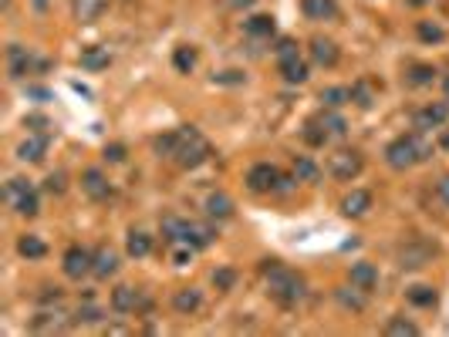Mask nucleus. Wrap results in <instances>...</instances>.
Wrapping results in <instances>:
<instances>
[{
  "instance_id": "f257e3e1",
  "label": "nucleus",
  "mask_w": 449,
  "mask_h": 337,
  "mask_svg": "<svg viewBox=\"0 0 449 337\" xmlns=\"http://www.w3.org/2000/svg\"><path fill=\"white\" fill-rule=\"evenodd\" d=\"M264 277H267L270 297L277 303H284V307H294L304 297V280L294 270H287L284 263H277V260H264Z\"/></svg>"
},
{
  "instance_id": "f03ea898",
  "label": "nucleus",
  "mask_w": 449,
  "mask_h": 337,
  "mask_svg": "<svg viewBox=\"0 0 449 337\" xmlns=\"http://www.w3.org/2000/svg\"><path fill=\"white\" fill-rule=\"evenodd\" d=\"M429 155H433V145L422 142L419 135H399V138L389 142V149H385V162L392 168H399V172L412 168L415 162H426Z\"/></svg>"
},
{
  "instance_id": "7ed1b4c3",
  "label": "nucleus",
  "mask_w": 449,
  "mask_h": 337,
  "mask_svg": "<svg viewBox=\"0 0 449 337\" xmlns=\"http://www.w3.org/2000/svg\"><path fill=\"white\" fill-rule=\"evenodd\" d=\"M176 138H179V145H176V166L183 168H196L203 166L206 159L213 155V149H209V142H206L203 135L196 132V125H183L176 128Z\"/></svg>"
},
{
  "instance_id": "20e7f679",
  "label": "nucleus",
  "mask_w": 449,
  "mask_h": 337,
  "mask_svg": "<svg viewBox=\"0 0 449 337\" xmlns=\"http://www.w3.org/2000/svg\"><path fill=\"white\" fill-rule=\"evenodd\" d=\"M163 236L169 243H189L196 250H203L213 243V229L209 226H200V223H189V219H179V216H169L163 219Z\"/></svg>"
},
{
  "instance_id": "39448f33",
  "label": "nucleus",
  "mask_w": 449,
  "mask_h": 337,
  "mask_svg": "<svg viewBox=\"0 0 449 337\" xmlns=\"http://www.w3.org/2000/svg\"><path fill=\"white\" fill-rule=\"evenodd\" d=\"M362 168H365V159H362V152H355V149H338V152L327 159V172H331L334 179H341V182H352L355 175H362Z\"/></svg>"
},
{
  "instance_id": "423d86ee",
  "label": "nucleus",
  "mask_w": 449,
  "mask_h": 337,
  "mask_svg": "<svg viewBox=\"0 0 449 337\" xmlns=\"http://www.w3.org/2000/svg\"><path fill=\"white\" fill-rule=\"evenodd\" d=\"M281 172L277 166H270V162H257V166L246 168V189L250 192H277L281 189Z\"/></svg>"
},
{
  "instance_id": "0eeeda50",
  "label": "nucleus",
  "mask_w": 449,
  "mask_h": 337,
  "mask_svg": "<svg viewBox=\"0 0 449 337\" xmlns=\"http://www.w3.org/2000/svg\"><path fill=\"white\" fill-rule=\"evenodd\" d=\"M112 307L119 310V314H139V310H149L152 307V300L146 297V290H135V287H115L112 290Z\"/></svg>"
},
{
  "instance_id": "6e6552de",
  "label": "nucleus",
  "mask_w": 449,
  "mask_h": 337,
  "mask_svg": "<svg viewBox=\"0 0 449 337\" xmlns=\"http://www.w3.org/2000/svg\"><path fill=\"white\" fill-rule=\"evenodd\" d=\"M433 256H436V247H429V243H422V240H408L406 247L399 250V266H402V270H419V266H426Z\"/></svg>"
},
{
  "instance_id": "1a4fd4ad",
  "label": "nucleus",
  "mask_w": 449,
  "mask_h": 337,
  "mask_svg": "<svg viewBox=\"0 0 449 337\" xmlns=\"http://www.w3.org/2000/svg\"><path fill=\"white\" fill-rule=\"evenodd\" d=\"M449 122V101H436V105H426L412 115V125L419 132H433V128L446 125Z\"/></svg>"
},
{
  "instance_id": "9d476101",
  "label": "nucleus",
  "mask_w": 449,
  "mask_h": 337,
  "mask_svg": "<svg viewBox=\"0 0 449 337\" xmlns=\"http://www.w3.org/2000/svg\"><path fill=\"white\" fill-rule=\"evenodd\" d=\"M91 263H95V253H88L84 247H68L61 266H65V277L71 280H82L84 273H91Z\"/></svg>"
},
{
  "instance_id": "9b49d317",
  "label": "nucleus",
  "mask_w": 449,
  "mask_h": 337,
  "mask_svg": "<svg viewBox=\"0 0 449 337\" xmlns=\"http://www.w3.org/2000/svg\"><path fill=\"white\" fill-rule=\"evenodd\" d=\"M115 270H119V253L112 250V247H98L95 250V263H91V273L98 280H108V277H115Z\"/></svg>"
},
{
  "instance_id": "f8f14e48",
  "label": "nucleus",
  "mask_w": 449,
  "mask_h": 337,
  "mask_svg": "<svg viewBox=\"0 0 449 337\" xmlns=\"http://www.w3.org/2000/svg\"><path fill=\"white\" fill-rule=\"evenodd\" d=\"M82 189L91 196V199H108V196H112V186H108V179H105L98 168H84L82 172Z\"/></svg>"
},
{
  "instance_id": "ddd939ff",
  "label": "nucleus",
  "mask_w": 449,
  "mask_h": 337,
  "mask_svg": "<svg viewBox=\"0 0 449 337\" xmlns=\"http://www.w3.org/2000/svg\"><path fill=\"white\" fill-rule=\"evenodd\" d=\"M172 307H176V314H196V310L203 307V290H200V287H183V290H176V294H172Z\"/></svg>"
},
{
  "instance_id": "4468645a",
  "label": "nucleus",
  "mask_w": 449,
  "mask_h": 337,
  "mask_svg": "<svg viewBox=\"0 0 449 337\" xmlns=\"http://www.w3.org/2000/svg\"><path fill=\"white\" fill-rule=\"evenodd\" d=\"M7 64H10V78L14 82H21L27 71H31V51L27 47H21V44H10V51H7Z\"/></svg>"
},
{
  "instance_id": "2eb2a0df",
  "label": "nucleus",
  "mask_w": 449,
  "mask_h": 337,
  "mask_svg": "<svg viewBox=\"0 0 449 337\" xmlns=\"http://www.w3.org/2000/svg\"><path fill=\"white\" fill-rule=\"evenodd\" d=\"M348 277H352V284H355V287H362L365 294H371V290L378 287V266H375V263H365V260H362V263H355Z\"/></svg>"
},
{
  "instance_id": "dca6fc26",
  "label": "nucleus",
  "mask_w": 449,
  "mask_h": 337,
  "mask_svg": "<svg viewBox=\"0 0 449 337\" xmlns=\"http://www.w3.org/2000/svg\"><path fill=\"white\" fill-rule=\"evenodd\" d=\"M368 210H371V192H365V189L348 192V196H345V203H341V212H345V216H352V219L365 216Z\"/></svg>"
},
{
  "instance_id": "f3484780",
  "label": "nucleus",
  "mask_w": 449,
  "mask_h": 337,
  "mask_svg": "<svg viewBox=\"0 0 449 337\" xmlns=\"http://www.w3.org/2000/svg\"><path fill=\"white\" fill-rule=\"evenodd\" d=\"M311 58H314L321 68H334V64H338V44L327 41V38H314V41H311Z\"/></svg>"
},
{
  "instance_id": "a211bd4d",
  "label": "nucleus",
  "mask_w": 449,
  "mask_h": 337,
  "mask_svg": "<svg viewBox=\"0 0 449 337\" xmlns=\"http://www.w3.org/2000/svg\"><path fill=\"white\" fill-rule=\"evenodd\" d=\"M301 10L308 21H331L338 14V3L334 0H301Z\"/></svg>"
},
{
  "instance_id": "6ab92c4d",
  "label": "nucleus",
  "mask_w": 449,
  "mask_h": 337,
  "mask_svg": "<svg viewBox=\"0 0 449 337\" xmlns=\"http://www.w3.org/2000/svg\"><path fill=\"white\" fill-rule=\"evenodd\" d=\"M44 152H47V135H31L27 142H21L17 159H21V162H41Z\"/></svg>"
},
{
  "instance_id": "aec40b11",
  "label": "nucleus",
  "mask_w": 449,
  "mask_h": 337,
  "mask_svg": "<svg viewBox=\"0 0 449 337\" xmlns=\"http://www.w3.org/2000/svg\"><path fill=\"white\" fill-rule=\"evenodd\" d=\"M61 327H68V321H65V314H61V310H41V314L31 321V331H41V334L61 331Z\"/></svg>"
},
{
  "instance_id": "412c9836",
  "label": "nucleus",
  "mask_w": 449,
  "mask_h": 337,
  "mask_svg": "<svg viewBox=\"0 0 449 337\" xmlns=\"http://www.w3.org/2000/svg\"><path fill=\"white\" fill-rule=\"evenodd\" d=\"M206 216H209V219H230V216H233V199H230L227 192L206 196Z\"/></svg>"
},
{
  "instance_id": "4be33fe9",
  "label": "nucleus",
  "mask_w": 449,
  "mask_h": 337,
  "mask_svg": "<svg viewBox=\"0 0 449 337\" xmlns=\"http://www.w3.org/2000/svg\"><path fill=\"white\" fill-rule=\"evenodd\" d=\"M334 297H338V303H341L345 310H355V314H358V310H365V303H368L365 290H362V287H355V284H352V287H338Z\"/></svg>"
},
{
  "instance_id": "5701e85b",
  "label": "nucleus",
  "mask_w": 449,
  "mask_h": 337,
  "mask_svg": "<svg viewBox=\"0 0 449 337\" xmlns=\"http://www.w3.org/2000/svg\"><path fill=\"white\" fill-rule=\"evenodd\" d=\"M274 17L270 14H253V17H246L244 21V31L250 34V38H270L274 34Z\"/></svg>"
},
{
  "instance_id": "b1692460",
  "label": "nucleus",
  "mask_w": 449,
  "mask_h": 337,
  "mask_svg": "<svg viewBox=\"0 0 449 337\" xmlns=\"http://www.w3.org/2000/svg\"><path fill=\"white\" fill-rule=\"evenodd\" d=\"M125 250H128V256L142 260V256H149V253H152V236H149V233H142V229H132V233H128Z\"/></svg>"
},
{
  "instance_id": "393cba45",
  "label": "nucleus",
  "mask_w": 449,
  "mask_h": 337,
  "mask_svg": "<svg viewBox=\"0 0 449 337\" xmlns=\"http://www.w3.org/2000/svg\"><path fill=\"white\" fill-rule=\"evenodd\" d=\"M102 7H105V0H71V10H75L78 24H91L102 14Z\"/></svg>"
},
{
  "instance_id": "a878e982",
  "label": "nucleus",
  "mask_w": 449,
  "mask_h": 337,
  "mask_svg": "<svg viewBox=\"0 0 449 337\" xmlns=\"http://www.w3.org/2000/svg\"><path fill=\"white\" fill-rule=\"evenodd\" d=\"M17 253H21L24 260H41L44 253H47V243H44L41 236L27 233V236H21V240H17Z\"/></svg>"
},
{
  "instance_id": "bb28decb",
  "label": "nucleus",
  "mask_w": 449,
  "mask_h": 337,
  "mask_svg": "<svg viewBox=\"0 0 449 337\" xmlns=\"http://www.w3.org/2000/svg\"><path fill=\"white\" fill-rule=\"evenodd\" d=\"M281 75H284L287 84H304L308 82V64L301 58H287V61H281Z\"/></svg>"
},
{
  "instance_id": "cd10ccee",
  "label": "nucleus",
  "mask_w": 449,
  "mask_h": 337,
  "mask_svg": "<svg viewBox=\"0 0 449 337\" xmlns=\"http://www.w3.org/2000/svg\"><path fill=\"white\" fill-rule=\"evenodd\" d=\"M415 34H419V41H426V44L446 41V27L436 24V21H419V24H415Z\"/></svg>"
},
{
  "instance_id": "c85d7f7f",
  "label": "nucleus",
  "mask_w": 449,
  "mask_h": 337,
  "mask_svg": "<svg viewBox=\"0 0 449 337\" xmlns=\"http://www.w3.org/2000/svg\"><path fill=\"white\" fill-rule=\"evenodd\" d=\"M406 300L412 307H436V290L433 287H426V284H415V287H408L406 290Z\"/></svg>"
},
{
  "instance_id": "c756f323",
  "label": "nucleus",
  "mask_w": 449,
  "mask_h": 337,
  "mask_svg": "<svg viewBox=\"0 0 449 337\" xmlns=\"http://www.w3.org/2000/svg\"><path fill=\"white\" fill-rule=\"evenodd\" d=\"M318 175H321V168L314 166L308 155H297V159H294V179H297V182H318Z\"/></svg>"
},
{
  "instance_id": "7c9ffc66",
  "label": "nucleus",
  "mask_w": 449,
  "mask_h": 337,
  "mask_svg": "<svg viewBox=\"0 0 449 337\" xmlns=\"http://www.w3.org/2000/svg\"><path fill=\"white\" fill-rule=\"evenodd\" d=\"M10 206H14V212H17V216H27V219L41 212V203H38V192H34V189H31V192H24L21 199H14Z\"/></svg>"
},
{
  "instance_id": "2f4dec72",
  "label": "nucleus",
  "mask_w": 449,
  "mask_h": 337,
  "mask_svg": "<svg viewBox=\"0 0 449 337\" xmlns=\"http://www.w3.org/2000/svg\"><path fill=\"white\" fill-rule=\"evenodd\" d=\"M433 78H436V68L433 64H412L406 75V82L412 84V88H422V84H433Z\"/></svg>"
},
{
  "instance_id": "473e14b6",
  "label": "nucleus",
  "mask_w": 449,
  "mask_h": 337,
  "mask_svg": "<svg viewBox=\"0 0 449 337\" xmlns=\"http://www.w3.org/2000/svg\"><path fill=\"white\" fill-rule=\"evenodd\" d=\"M108 51H102V47H88L82 54V68H88V71H98V68H108Z\"/></svg>"
},
{
  "instance_id": "72a5a7b5",
  "label": "nucleus",
  "mask_w": 449,
  "mask_h": 337,
  "mask_svg": "<svg viewBox=\"0 0 449 337\" xmlns=\"http://www.w3.org/2000/svg\"><path fill=\"white\" fill-rule=\"evenodd\" d=\"M321 101H325L327 108H341V105L352 101V88H341V84H338V88H325V91H321Z\"/></svg>"
},
{
  "instance_id": "f704fd0d",
  "label": "nucleus",
  "mask_w": 449,
  "mask_h": 337,
  "mask_svg": "<svg viewBox=\"0 0 449 337\" xmlns=\"http://www.w3.org/2000/svg\"><path fill=\"white\" fill-rule=\"evenodd\" d=\"M172 64H176V71L189 75V71L196 68V51H193V47H176V54H172Z\"/></svg>"
},
{
  "instance_id": "c9c22d12",
  "label": "nucleus",
  "mask_w": 449,
  "mask_h": 337,
  "mask_svg": "<svg viewBox=\"0 0 449 337\" xmlns=\"http://www.w3.org/2000/svg\"><path fill=\"white\" fill-rule=\"evenodd\" d=\"M176 145H179V138H176V132H165V135H159L156 142H152V149H156V155L159 159H172L176 155Z\"/></svg>"
},
{
  "instance_id": "e433bc0d",
  "label": "nucleus",
  "mask_w": 449,
  "mask_h": 337,
  "mask_svg": "<svg viewBox=\"0 0 449 337\" xmlns=\"http://www.w3.org/2000/svg\"><path fill=\"white\" fill-rule=\"evenodd\" d=\"M385 334H392V337H415V334H419V327H415L412 321H406V317H392V321H389V327H385Z\"/></svg>"
},
{
  "instance_id": "4c0bfd02",
  "label": "nucleus",
  "mask_w": 449,
  "mask_h": 337,
  "mask_svg": "<svg viewBox=\"0 0 449 337\" xmlns=\"http://www.w3.org/2000/svg\"><path fill=\"white\" fill-rule=\"evenodd\" d=\"M318 122L327 128V135H345V132H348L345 118H341L338 112H321V118H318Z\"/></svg>"
},
{
  "instance_id": "58836bf2",
  "label": "nucleus",
  "mask_w": 449,
  "mask_h": 337,
  "mask_svg": "<svg viewBox=\"0 0 449 337\" xmlns=\"http://www.w3.org/2000/svg\"><path fill=\"white\" fill-rule=\"evenodd\" d=\"M327 138H331V135H327V128L321 125V122H308V128H304V142H308V145H325Z\"/></svg>"
},
{
  "instance_id": "ea45409f",
  "label": "nucleus",
  "mask_w": 449,
  "mask_h": 337,
  "mask_svg": "<svg viewBox=\"0 0 449 337\" xmlns=\"http://www.w3.org/2000/svg\"><path fill=\"white\" fill-rule=\"evenodd\" d=\"M213 284H216V290H233V284H237V270H230V266L213 270Z\"/></svg>"
},
{
  "instance_id": "a19ab883",
  "label": "nucleus",
  "mask_w": 449,
  "mask_h": 337,
  "mask_svg": "<svg viewBox=\"0 0 449 337\" xmlns=\"http://www.w3.org/2000/svg\"><path fill=\"white\" fill-rule=\"evenodd\" d=\"M24 192H31V182H27V179H10V182H7V189H3V196H7V203H14V199H21Z\"/></svg>"
},
{
  "instance_id": "79ce46f5",
  "label": "nucleus",
  "mask_w": 449,
  "mask_h": 337,
  "mask_svg": "<svg viewBox=\"0 0 449 337\" xmlns=\"http://www.w3.org/2000/svg\"><path fill=\"white\" fill-rule=\"evenodd\" d=\"M352 101H355L358 108H371L375 95H371V88H368V84H352Z\"/></svg>"
},
{
  "instance_id": "37998d69",
  "label": "nucleus",
  "mask_w": 449,
  "mask_h": 337,
  "mask_svg": "<svg viewBox=\"0 0 449 337\" xmlns=\"http://www.w3.org/2000/svg\"><path fill=\"white\" fill-rule=\"evenodd\" d=\"M102 317H105V314H102L98 307H91V303L78 307V314H75V321H78V324H102Z\"/></svg>"
},
{
  "instance_id": "c03bdc74",
  "label": "nucleus",
  "mask_w": 449,
  "mask_h": 337,
  "mask_svg": "<svg viewBox=\"0 0 449 337\" xmlns=\"http://www.w3.org/2000/svg\"><path fill=\"white\" fill-rule=\"evenodd\" d=\"M193 250H196V247H189V243H172V253H169V256H172L176 266H186V263L193 260Z\"/></svg>"
},
{
  "instance_id": "a18cd8bd",
  "label": "nucleus",
  "mask_w": 449,
  "mask_h": 337,
  "mask_svg": "<svg viewBox=\"0 0 449 337\" xmlns=\"http://www.w3.org/2000/svg\"><path fill=\"white\" fill-rule=\"evenodd\" d=\"M47 192H54V196H61L65 192V172H54V175H47Z\"/></svg>"
},
{
  "instance_id": "49530a36",
  "label": "nucleus",
  "mask_w": 449,
  "mask_h": 337,
  "mask_svg": "<svg viewBox=\"0 0 449 337\" xmlns=\"http://www.w3.org/2000/svg\"><path fill=\"white\" fill-rule=\"evenodd\" d=\"M105 162H125V145H105Z\"/></svg>"
},
{
  "instance_id": "de8ad7c7",
  "label": "nucleus",
  "mask_w": 449,
  "mask_h": 337,
  "mask_svg": "<svg viewBox=\"0 0 449 337\" xmlns=\"http://www.w3.org/2000/svg\"><path fill=\"white\" fill-rule=\"evenodd\" d=\"M277 58H281V61H287V58H297V44L290 41V38H284V41L277 44Z\"/></svg>"
},
{
  "instance_id": "09e8293b",
  "label": "nucleus",
  "mask_w": 449,
  "mask_h": 337,
  "mask_svg": "<svg viewBox=\"0 0 449 337\" xmlns=\"http://www.w3.org/2000/svg\"><path fill=\"white\" fill-rule=\"evenodd\" d=\"M436 196H439L443 206H449V175H443V179L436 182Z\"/></svg>"
},
{
  "instance_id": "8fccbe9b",
  "label": "nucleus",
  "mask_w": 449,
  "mask_h": 337,
  "mask_svg": "<svg viewBox=\"0 0 449 337\" xmlns=\"http://www.w3.org/2000/svg\"><path fill=\"white\" fill-rule=\"evenodd\" d=\"M61 300V290L58 287H44L41 290V303H58Z\"/></svg>"
},
{
  "instance_id": "3c124183",
  "label": "nucleus",
  "mask_w": 449,
  "mask_h": 337,
  "mask_svg": "<svg viewBox=\"0 0 449 337\" xmlns=\"http://www.w3.org/2000/svg\"><path fill=\"white\" fill-rule=\"evenodd\" d=\"M105 334H128V327H125V324H108Z\"/></svg>"
},
{
  "instance_id": "603ef678",
  "label": "nucleus",
  "mask_w": 449,
  "mask_h": 337,
  "mask_svg": "<svg viewBox=\"0 0 449 337\" xmlns=\"http://www.w3.org/2000/svg\"><path fill=\"white\" fill-rule=\"evenodd\" d=\"M27 125H34V128H41V125H47V122H44L41 115H31V118H27Z\"/></svg>"
},
{
  "instance_id": "864d4df0",
  "label": "nucleus",
  "mask_w": 449,
  "mask_h": 337,
  "mask_svg": "<svg viewBox=\"0 0 449 337\" xmlns=\"http://www.w3.org/2000/svg\"><path fill=\"white\" fill-rule=\"evenodd\" d=\"M253 0H233V7H250Z\"/></svg>"
},
{
  "instance_id": "5fc2aeb1",
  "label": "nucleus",
  "mask_w": 449,
  "mask_h": 337,
  "mask_svg": "<svg viewBox=\"0 0 449 337\" xmlns=\"http://www.w3.org/2000/svg\"><path fill=\"white\" fill-rule=\"evenodd\" d=\"M34 7H38V10H44V7H47V0H34Z\"/></svg>"
},
{
  "instance_id": "6e6d98bb",
  "label": "nucleus",
  "mask_w": 449,
  "mask_h": 337,
  "mask_svg": "<svg viewBox=\"0 0 449 337\" xmlns=\"http://www.w3.org/2000/svg\"><path fill=\"white\" fill-rule=\"evenodd\" d=\"M443 149H449V132H446V135H443Z\"/></svg>"
},
{
  "instance_id": "4d7b16f0",
  "label": "nucleus",
  "mask_w": 449,
  "mask_h": 337,
  "mask_svg": "<svg viewBox=\"0 0 449 337\" xmlns=\"http://www.w3.org/2000/svg\"><path fill=\"white\" fill-rule=\"evenodd\" d=\"M446 101H449V82H446Z\"/></svg>"
}]
</instances>
